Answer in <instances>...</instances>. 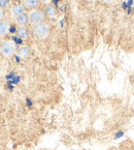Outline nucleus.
I'll use <instances>...</instances> for the list:
<instances>
[{"label":"nucleus","mask_w":134,"mask_h":150,"mask_svg":"<svg viewBox=\"0 0 134 150\" xmlns=\"http://www.w3.org/2000/svg\"><path fill=\"white\" fill-rule=\"evenodd\" d=\"M9 13H11V16L13 19H15L17 17H19L20 15L25 13V8L23 6L22 3H15V4L11 5V8H9Z\"/></svg>","instance_id":"nucleus-4"},{"label":"nucleus","mask_w":134,"mask_h":150,"mask_svg":"<svg viewBox=\"0 0 134 150\" xmlns=\"http://www.w3.org/2000/svg\"><path fill=\"white\" fill-rule=\"evenodd\" d=\"M9 28H11V24H9L8 21L6 20L0 21V38L6 35L9 31Z\"/></svg>","instance_id":"nucleus-7"},{"label":"nucleus","mask_w":134,"mask_h":150,"mask_svg":"<svg viewBox=\"0 0 134 150\" xmlns=\"http://www.w3.org/2000/svg\"><path fill=\"white\" fill-rule=\"evenodd\" d=\"M15 20V23H17L19 26H26L27 24H29L28 16H27V13H22V15H20L19 17H17Z\"/></svg>","instance_id":"nucleus-8"},{"label":"nucleus","mask_w":134,"mask_h":150,"mask_svg":"<svg viewBox=\"0 0 134 150\" xmlns=\"http://www.w3.org/2000/svg\"><path fill=\"white\" fill-rule=\"evenodd\" d=\"M27 16H28L29 24L33 27L36 26L39 23L43 22L44 18H46V15H44L43 11L39 8H34V9H31V11H28Z\"/></svg>","instance_id":"nucleus-1"},{"label":"nucleus","mask_w":134,"mask_h":150,"mask_svg":"<svg viewBox=\"0 0 134 150\" xmlns=\"http://www.w3.org/2000/svg\"><path fill=\"white\" fill-rule=\"evenodd\" d=\"M40 2H42L43 3V4H50V3H51V0H39Z\"/></svg>","instance_id":"nucleus-13"},{"label":"nucleus","mask_w":134,"mask_h":150,"mask_svg":"<svg viewBox=\"0 0 134 150\" xmlns=\"http://www.w3.org/2000/svg\"><path fill=\"white\" fill-rule=\"evenodd\" d=\"M86 1H87V2H91V3H92V2H96L97 0H86Z\"/></svg>","instance_id":"nucleus-15"},{"label":"nucleus","mask_w":134,"mask_h":150,"mask_svg":"<svg viewBox=\"0 0 134 150\" xmlns=\"http://www.w3.org/2000/svg\"><path fill=\"white\" fill-rule=\"evenodd\" d=\"M30 52H31V49L29 46H21L20 48L17 50V56H18L20 59L22 60H25L29 57L30 55Z\"/></svg>","instance_id":"nucleus-5"},{"label":"nucleus","mask_w":134,"mask_h":150,"mask_svg":"<svg viewBox=\"0 0 134 150\" xmlns=\"http://www.w3.org/2000/svg\"><path fill=\"white\" fill-rule=\"evenodd\" d=\"M43 13L46 16H48V17H54V16H56V13H57V11H56V7L54 6L53 4H46V6H44L43 8Z\"/></svg>","instance_id":"nucleus-9"},{"label":"nucleus","mask_w":134,"mask_h":150,"mask_svg":"<svg viewBox=\"0 0 134 150\" xmlns=\"http://www.w3.org/2000/svg\"><path fill=\"white\" fill-rule=\"evenodd\" d=\"M33 32L40 40H44L50 35V32H51V26L48 22L43 21V22L39 23L36 26L33 27Z\"/></svg>","instance_id":"nucleus-2"},{"label":"nucleus","mask_w":134,"mask_h":150,"mask_svg":"<svg viewBox=\"0 0 134 150\" xmlns=\"http://www.w3.org/2000/svg\"><path fill=\"white\" fill-rule=\"evenodd\" d=\"M103 3H106V4H110V3H112V1L114 0H101Z\"/></svg>","instance_id":"nucleus-14"},{"label":"nucleus","mask_w":134,"mask_h":150,"mask_svg":"<svg viewBox=\"0 0 134 150\" xmlns=\"http://www.w3.org/2000/svg\"><path fill=\"white\" fill-rule=\"evenodd\" d=\"M17 52L15 49V44L13 40H5V42L0 44V53L4 57L9 58L13 56V54Z\"/></svg>","instance_id":"nucleus-3"},{"label":"nucleus","mask_w":134,"mask_h":150,"mask_svg":"<svg viewBox=\"0 0 134 150\" xmlns=\"http://www.w3.org/2000/svg\"><path fill=\"white\" fill-rule=\"evenodd\" d=\"M17 33H18V35L20 36L21 38H23V40H27V38H29V32L25 26L19 27L18 30H17Z\"/></svg>","instance_id":"nucleus-10"},{"label":"nucleus","mask_w":134,"mask_h":150,"mask_svg":"<svg viewBox=\"0 0 134 150\" xmlns=\"http://www.w3.org/2000/svg\"><path fill=\"white\" fill-rule=\"evenodd\" d=\"M3 18H4V11H3L2 8H0V21L4 20Z\"/></svg>","instance_id":"nucleus-12"},{"label":"nucleus","mask_w":134,"mask_h":150,"mask_svg":"<svg viewBox=\"0 0 134 150\" xmlns=\"http://www.w3.org/2000/svg\"><path fill=\"white\" fill-rule=\"evenodd\" d=\"M22 4L25 9L31 11V9H34V8H39L40 1L39 0H23Z\"/></svg>","instance_id":"nucleus-6"},{"label":"nucleus","mask_w":134,"mask_h":150,"mask_svg":"<svg viewBox=\"0 0 134 150\" xmlns=\"http://www.w3.org/2000/svg\"><path fill=\"white\" fill-rule=\"evenodd\" d=\"M11 0H0V8H5L9 4Z\"/></svg>","instance_id":"nucleus-11"}]
</instances>
